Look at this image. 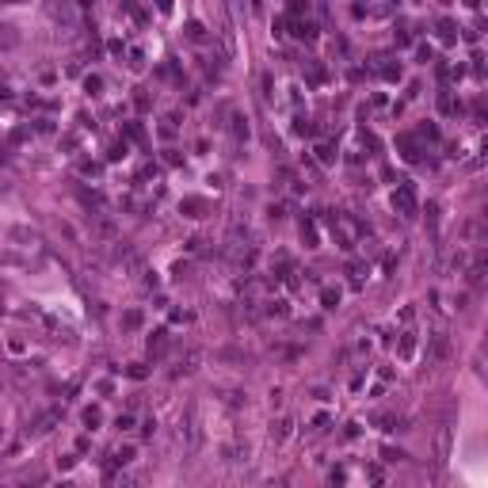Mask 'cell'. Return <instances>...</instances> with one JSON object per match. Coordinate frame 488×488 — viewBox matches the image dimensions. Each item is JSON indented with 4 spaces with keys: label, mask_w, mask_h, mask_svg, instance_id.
<instances>
[{
    "label": "cell",
    "mask_w": 488,
    "mask_h": 488,
    "mask_svg": "<svg viewBox=\"0 0 488 488\" xmlns=\"http://www.w3.org/2000/svg\"><path fill=\"white\" fill-rule=\"evenodd\" d=\"M393 206L401 214H416V195H412V183H401V191L393 195Z\"/></svg>",
    "instance_id": "obj_1"
},
{
    "label": "cell",
    "mask_w": 488,
    "mask_h": 488,
    "mask_svg": "<svg viewBox=\"0 0 488 488\" xmlns=\"http://www.w3.org/2000/svg\"><path fill=\"white\" fill-rule=\"evenodd\" d=\"M53 423H58V412H46V416H42V420H34V435H42V431H50L53 427Z\"/></svg>",
    "instance_id": "obj_2"
},
{
    "label": "cell",
    "mask_w": 488,
    "mask_h": 488,
    "mask_svg": "<svg viewBox=\"0 0 488 488\" xmlns=\"http://www.w3.org/2000/svg\"><path fill=\"white\" fill-rule=\"evenodd\" d=\"M294 34H298V38H317V27L309 23V19H298V23H294Z\"/></svg>",
    "instance_id": "obj_3"
},
{
    "label": "cell",
    "mask_w": 488,
    "mask_h": 488,
    "mask_svg": "<svg viewBox=\"0 0 488 488\" xmlns=\"http://www.w3.org/2000/svg\"><path fill=\"white\" fill-rule=\"evenodd\" d=\"M111 462H115V465H130V462H134V446H119Z\"/></svg>",
    "instance_id": "obj_4"
},
{
    "label": "cell",
    "mask_w": 488,
    "mask_h": 488,
    "mask_svg": "<svg viewBox=\"0 0 488 488\" xmlns=\"http://www.w3.org/2000/svg\"><path fill=\"white\" fill-rule=\"evenodd\" d=\"M397 351H401V359H412V355H416V340H412V336H401V347H397Z\"/></svg>",
    "instance_id": "obj_5"
},
{
    "label": "cell",
    "mask_w": 488,
    "mask_h": 488,
    "mask_svg": "<svg viewBox=\"0 0 488 488\" xmlns=\"http://www.w3.org/2000/svg\"><path fill=\"white\" fill-rule=\"evenodd\" d=\"M271 435H275V443H283V439L290 435V420H279V423L271 427Z\"/></svg>",
    "instance_id": "obj_6"
},
{
    "label": "cell",
    "mask_w": 488,
    "mask_h": 488,
    "mask_svg": "<svg viewBox=\"0 0 488 488\" xmlns=\"http://www.w3.org/2000/svg\"><path fill=\"white\" fill-rule=\"evenodd\" d=\"M183 210H187V218H202L198 210H202V198H183Z\"/></svg>",
    "instance_id": "obj_7"
},
{
    "label": "cell",
    "mask_w": 488,
    "mask_h": 488,
    "mask_svg": "<svg viewBox=\"0 0 488 488\" xmlns=\"http://www.w3.org/2000/svg\"><path fill=\"white\" fill-rule=\"evenodd\" d=\"M164 336H168V332H153V340H149V351H153V355H160V351H164V343H168Z\"/></svg>",
    "instance_id": "obj_8"
},
{
    "label": "cell",
    "mask_w": 488,
    "mask_h": 488,
    "mask_svg": "<svg viewBox=\"0 0 488 488\" xmlns=\"http://www.w3.org/2000/svg\"><path fill=\"white\" fill-rule=\"evenodd\" d=\"M320 301H324V309H336L340 305V290H320Z\"/></svg>",
    "instance_id": "obj_9"
},
{
    "label": "cell",
    "mask_w": 488,
    "mask_h": 488,
    "mask_svg": "<svg viewBox=\"0 0 488 488\" xmlns=\"http://www.w3.org/2000/svg\"><path fill=\"white\" fill-rule=\"evenodd\" d=\"M439 34H443V42H454L458 34H454V23H450V19H443V23H439Z\"/></svg>",
    "instance_id": "obj_10"
},
{
    "label": "cell",
    "mask_w": 488,
    "mask_h": 488,
    "mask_svg": "<svg viewBox=\"0 0 488 488\" xmlns=\"http://www.w3.org/2000/svg\"><path fill=\"white\" fill-rule=\"evenodd\" d=\"M305 73H309V80H313V84H320V80H324V69H320L317 61H309V69H305Z\"/></svg>",
    "instance_id": "obj_11"
},
{
    "label": "cell",
    "mask_w": 488,
    "mask_h": 488,
    "mask_svg": "<svg viewBox=\"0 0 488 488\" xmlns=\"http://www.w3.org/2000/svg\"><path fill=\"white\" fill-rule=\"evenodd\" d=\"M233 134H237V137H248V119H240V115H237V119H233Z\"/></svg>",
    "instance_id": "obj_12"
},
{
    "label": "cell",
    "mask_w": 488,
    "mask_h": 488,
    "mask_svg": "<svg viewBox=\"0 0 488 488\" xmlns=\"http://www.w3.org/2000/svg\"><path fill=\"white\" fill-rule=\"evenodd\" d=\"M84 427H99V408H84Z\"/></svg>",
    "instance_id": "obj_13"
},
{
    "label": "cell",
    "mask_w": 488,
    "mask_h": 488,
    "mask_svg": "<svg viewBox=\"0 0 488 488\" xmlns=\"http://www.w3.org/2000/svg\"><path fill=\"white\" fill-rule=\"evenodd\" d=\"M187 38L191 42H202V23H187Z\"/></svg>",
    "instance_id": "obj_14"
},
{
    "label": "cell",
    "mask_w": 488,
    "mask_h": 488,
    "mask_svg": "<svg viewBox=\"0 0 488 488\" xmlns=\"http://www.w3.org/2000/svg\"><path fill=\"white\" fill-rule=\"evenodd\" d=\"M115 427H119V431H130V427H134V416H130V412H122L119 420H115Z\"/></svg>",
    "instance_id": "obj_15"
},
{
    "label": "cell",
    "mask_w": 488,
    "mask_h": 488,
    "mask_svg": "<svg viewBox=\"0 0 488 488\" xmlns=\"http://www.w3.org/2000/svg\"><path fill=\"white\" fill-rule=\"evenodd\" d=\"M317 156H320V160H324V164H332V160H336L332 145H317Z\"/></svg>",
    "instance_id": "obj_16"
},
{
    "label": "cell",
    "mask_w": 488,
    "mask_h": 488,
    "mask_svg": "<svg viewBox=\"0 0 488 488\" xmlns=\"http://www.w3.org/2000/svg\"><path fill=\"white\" fill-rule=\"evenodd\" d=\"M382 77H386V80H397V77H401V65H382Z\"/></svg>",
    "instance_id": "obj_17"
},
{
    "label": "cell",
    "mask_w": 488,
    "mask_h": 488,
    "mask_svg": "<svg viewBox=\"0 0 488 488\" xmlns=\"http://www.w3.org/2000/svg\"><path fill=\"white\" fill-rule=\"evenodd\" d=\"M294 130H298V134H309L313 126H309V119H305V115H298V119H294Z\"/></svg>",
    "instance_id": "obj_18"
},
{
    "label": "cell",
    "mask_w": 488,
    "mask_h": 488,
    "mask_svg": "<svg viewBox=\"0 0 488 488\" xmlns=\"http://www.w3.org/2000/svg\"><path fill=\"white\" fill-rule=\"evenodd\" d=\"M382 458H386V462H401L404 454H401V450H393V446H386V450H382Z\"/></svg>",
    "instance_id": "obj_19"
},
{
    "label": "cell",
    "mask_w": 488,
    "mask_h": 488,
    "mask_svg": "<svg viewBox=\"0 0 488 488\" xmlns=\"http://www.w3.org/2000/svg\"><path fill=\"white\" fill-rule=\"evenodd\" d=\"M122 324H126V328H137V324H141V313H126V317H122Z\"/></svg>",
    "instance_id": "obj_20"
},
{
    "label": "cell",
    "mask_w": 488,
    "mask_h": 488,
    "mask_svg": "<svg viewBox=\"0 0 488 488\" xmlns=\"http://www.w3.org/2000/svg\"><path fill=\"white\" fill-rule=\"evenodd\" d=\"M84 88H88V92L95 95V92H99V88H103V80H99V77H88V80H84Z\"/></svg>",
    "instance_id": "obj_21"
},
{
    "label": "cell",
    "mask_w": 488,
    "mask_h": 488,
    "mask_svg": "<svg viewBox=\"0 0 488 488\" xmlns=\"http://www.w3.org/2000/svg\"><path fill=\"white\" fill-rule=\"evenodd\" d=\"M77 4H80V8H88V0H77Z\"/></svg>",
    "instance_id": "obj_22"
},
{
    "label": "cell",
    "mask_w": 488,
    "mask_h": 488,
    "mask_svg": "<svg viewBox=\"0 0 488 488\" xmlns=\"http://www.w3.org/2000/svg\"><path fill=\"white\" fill-rule=\"evenodd\" d=\"M0 4H16V0H0Z\"/></svg>",
    "instance_id": "obj_23"
}]
</instances>
